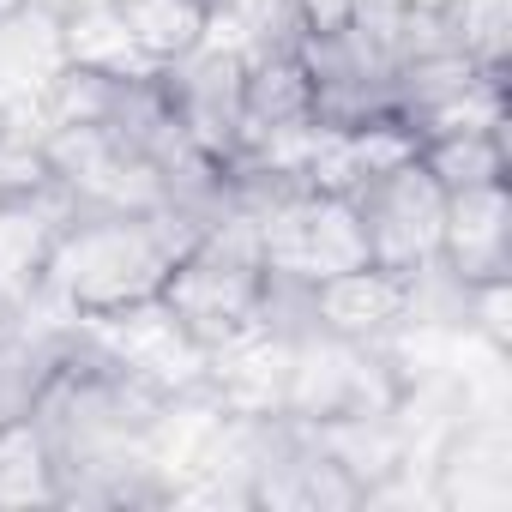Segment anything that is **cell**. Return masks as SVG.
Segmentation results:
<instances>
[{"label": "cell", "instance_id": "cell-1", "mask_svg": "<svg viewBox=\"0 0 512 512\" xmlns=\"http://www.w3.org/2000/svg\"><path fill=\"white\" fill-rule=\"evenodd\" d=\"M205 229L175 211V205H151V211H79L55 253L43 290L61 314L91 320V314H115L127 302H145L163 290V278L175 272V260L199 241Z\"/></svg>", "mask_w": 512, "mask_h": 512}, {"label": "cell", "instance_id": "cell-2", "mask_svg": "<svg viewBox=\"0 0 512 512\" xmlns=\"http://www.w3.org/2000/svg\"><path fill=\"white\" fill-rule=\"evenodd\" d=\"M169 302V314L211 350L247 338L266 326V266H260V247H253V223L229 217L217 229H205L175 272L157 290Z\"/></svg>", "mask_w": 512, "mask_h": 512}, {"label": "cell", "instance_id": "cell-3", "mask_svg": "<svg viewBox=\"0 0 512 512\" xmlns=\"http://www.w3.org/2000/svg\"><path fill=\"white\" fill-rule=\"evenodd\" d=\"M404 398V374L380 344H350L332 332H302L290 356L284 416L296 422H344V416H392Z\"/></svg>", "mask_w": 512, "mask_h": 512}, {"label": "cell", "instance_id": "cell-4", "mask_svg": "<svg viewBox=\"0 0 512 512\" xmlns=\"http://www.w3.org/2000/svg\"><path fill=\"white\" fill-rule=\"evenodd\" d=\"M253 247H260V266L272 278H296V284H320L368 266V241L350 193H296L272 205L253 223Z\"/></svg>", "mask_w": 512, "mask_h": 512}, {"label": "cell", "instance_id": "cell-5", "mask_svg": "<svg viewBox=\"0 0 512 512\" xmlns=\"http://www.w3.org/2000/svg\"><path fill=\"white\" fill-rule=\"evenodd\" d=\"M368 241V266L416 278L422 266L440 260V229H446V187L422 169V157H404L398 169L374 175L368 187L350 193Z\"/></svg>", "mask_w": 512, "mask_h": 512}, {"label": "cell", "instance_id": "cell-6", "mask_svg": "<svg viewBox=\"0 0 512 512\" xmlns=\"http://www.w3.org/2000/svg\"><path fill=\"white\" fill-rule=\"evenodd\" d=\"M79 338L91 356H103L109 368L145 380L151 392L175 398V392H193L205 380V344L169 314L163 296H145V302H127L115 314H91L79 320Z\"/></svg>", "mask_w": 512, "mask_h": 512}, {"label": "cell", "instance_id": "cell-7", "mask_svg": "<svg viewBox=\"0 0 512 512\" xmlns=\"http://www.w3.org/2000/svg\"><path fill=\"white\" fill-rule=\"evenodd\" d=\"M157 91L175 115V127L217 163L241 151V55L217 37L193 43L187 55L157 67Z\"/></svg>", "mask_w": 512, "mask_h": 512}, {"label": "cell", "instance_id": "cell-8", "mask_svg": "<svg viewBox=\"0 0 512 512\" xmlns=\"http://www.w3.org/2000/svg\"><path fill=\"white\" fill-rule=\"evenodd\" d=\"M440 266L458 284H512V199H506V181L446 193Z\"/></svg>", "mask_w": 512, "mask_h": 512}, {"label": "cell", "instance_id": "cell-9", "mask_svg": "<svg viewBox=\"0 0 512 512\" xmlns=\"http://www.w3.org/2000/svg\"><path fill=\"white\" fill-rule=\"evenodd\" d=\"M290 356H296V338L260 326L223 350L205 356V398L223 410V416H284V392H290Z\"/></svg>", "mask_w": 512, "mask_h": 512}, {"label": "cell", "instance_id": "cell-10", "mask_svg": "<svg viewBox=\"0 0 512 512\" xmlns=\"http://www.w3.org/2000/svg\"><path fill=\"white\" fill-rule=\"evenodd\" d=\"M308 314H314V332H332L350 344H380L386 332H398L410 320V278L380 272V266L320 278L308 290Z\"/></svg>", "mask_w": 512, "mask_h": 512}, {"label": "cell", "instance_id": "cell-11", "mask_svg": "<svg viewBox=\"0 0 512 512\" xmlns=\"http://www.w3.org/2000/svg\"><path fill=\"white\" fill-rule=\"evenodd\" d=\"M302 121H314V85H308L296 43L241 55V145L284 133V127H302Z\"/></svg>", "mask_w": 512, "mask_h": 512}, {"label": "cell", "instance_id": "cell-12", "mask_svg": "<svg viewBox=\"0 0 512 512\" xmlns=\"http://www.w3.org/2000/svg\"><path fill=\"white\" fill-rule=\"evenodd\" d=\"M67 67L61 49V7L55 0H31L13 19H0V103L43 97V85Z\"/></svg>", "mask_w": 512, "mask_h": 512}, {"label": "cell", "instance_id": "cell-13", "mask_svg": "<svg viewBox=\"0 0 512 512\" xmlns=\"http://www.w3.org/2000/svg\"><path fill=\"white\" fill-rule=\"evenodd\" d=\"M61 49L73 67H91V73H115V79L157 73L109 0H61Z\"/></svg>", "mask_w": 512, "mask_h": 512}, {"label": "cell", "instance_id": "cell-14", "mask_svg": "<svg viewBox=\"0 0 512 512\" xmlns=\"http://www.w3.org/2000/svg\"><path fill=\"white\" fill-rule=\"evenodd\" d=\"M422 169L458 193V187H488L506 181V127H452V133H428L416 139Z\"/></svg>", "mask_w": 512, "mask_h": 512}, {"label": "cell", "instance_id": "cell-15", "mask_svg": "<svg viewBox=\"0 0 512 512\" xmlns=\"http://www.w3.org/2000/svg\"><path fill=\"white\" fill-rule=\"evenodd\" d=\"M109 7L121 13V25L133 31V43L145 49L151 67L187 55L211 31V7H205V0H109Z\"/></svg>", "mask_w": 512, "mask_h": 512}, {"label": "cell", "instance_id": "cell-16", "mask_svg": "<svg viewBox=\"0 0 512 512\" xmlns=\"http://www.w3.org/2000/svg\"><path fill=\"white\" fill-rule=\"evenodd\" d=\"M302 31H350L356 19V0H290Z\"/></svg>", "mask_w": 512, "mask_h": 512}, {"label": "cell", "instance_id": "cell-17", "mask_svg": "<svg viewBox=\"0 0 512 512\" xmlns=\"http://www.w3.org/2000/svg\"><path fill=\"white\" fill-rule=\"evenodd\" d=\"M19 7H31V0H0V19H13Z\"/></svg>", "mask_w": 512, "mask_h": 512}, {"label": "cell", "instance_id": "cell-18", "mask_svg": "<svg viewBox=\"0 0 512 512\" xmlns=\"http://www.w3.org/2000/svg\"><path fill=\"white\" fill-rule=\"evenodd\" d=\"M404 7H428V13H440V7H452V0H404Z\"/></svg>", "mask_w": 512, "mask_h": 512}, {"label": "cell", "instance_id": "cell-19", "mask_svg": "<svg viewBox=\"0 0 512 512\" xmlns=\"http://www.w3.org/2000/svg\"><path fill=\"white\" fill-rule=\"evenodd\" d=\"M205 7H211V13H223V7H229V0H205Z\"/></svg>", "mask_w": 512, "mask_h": 512}]
</instances>
